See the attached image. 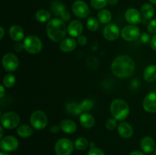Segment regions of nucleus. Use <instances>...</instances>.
Wrapping results in <instances>:
<instances>
[{"label":"nucleus","instance_id":"6ab92c4d","mask_svg":"<svg viewBox=\"0 0 156 155\" xmlns=\"http://www.w3.org/2000/svg\"><path fill=\"white\" fill-rule=\"evenodd\" d=\"M77 46V42L73 38H65L59 43V49L63 53H70Z\"/></svg>","mask_w":156,"mask_h":155},{"label":"nucleus","instance_id":"0eeeda50","mask_svg":"<svg viewBox=\"0 0 156 155\" xmlns=\"http://www.w3.org/2000/svg\"><path fill=\"white\" fill-rule=\"evenodd\" d=\"M20 123V117L16 112H7L1 116V124L7 129H14L18 126Z\"/></svg>","mask_w":156,"mask_h":155},{"label":"nucleus","instance_id":"aec40b11","mask_svg":"<svg viewBox=\"0 0 156 155\" xmlns=\"http://www.w3.org/2000/svg\"><path fill=\"white\" fill-rule=\"evenodd\" d=\"M60 129L66 134H73L77 130L76 122L71 119H63L59 123Z\"/></svg>","mask_w":156,"mask_h":155},{"label":"nucleus","instance_id":"5701e85b","mask_svg":"<svg viewBox=\"0 0 156 155\" xmlns=\"http://www.w3.org/2000/svg\"><path fill=\"white\" fill-rule=\"evenodd\" d=\"M155 14V9L152 5L149 3H145L141 8V15L145 20H149L152 18Z\"/></svg>","mask_w":156,"mask_h":155},{"label":"nucleus","instance_id":"473e14b6","mask_svg":"<svg viewBox=\"0 0 156 155\" xmlns=\"http://www.w3.org/2000/svg\"><path fill=\"white\" fill-rule=\"evenodd\" d=\"M80 107L82 109V112H88V111L91 110L93 107V102L89 99H85L83 100L80 103Z\"/></svg>","mask_w":156,"mask_h":155},{"label":"nucleus","instance_id":"dca6fc26","mask_svg":"<svg viewBox=\"0 0 156 155\" xmlns=\"http://www.w3.org/2000/svg\"><path fill=\"white\" fill-rule=\"evenodd\" d=\"M140 147L145 153H152L155 149V141L149 136L144 137L140 141Z\"/></svg>","mask_w":156,"mask_h":155},{"label":"nucleus","instance_id":"4468645a","mask_svg":"<svg viewBox=\"0 0 156 155\" xmlns=\"http://www.w3.org/2000/svg\"><path fill=\"white\" fill-rule=\"evenodd\" d=\"M142 15L136 9L130 8L125 12V19L133 25H136L142 21Z\"/></svg>","mask_w":156,"mask_h":155},{"label":"nucleus","instance_id":"58836bf2","mask_svg":"<svg viewBox=\"0 0 156 155\" xmlns=\"http://www.w3.org/2000/svg\"><path fill=\"white\" fill-rule=\"evenodd\" d=\"M78 43L81 46H84L87 43V38L85 36H83V35H81L78 37V40H77Z\"/></svg>","mask_w":156,"mask_h":155},{"label":"nucleus","instance_id":"423d86ee","mask_svg":"<svg viewBox=\"0 0 156 155\" xmlns=\"http://www.w3.org/2000/svg\"><path fill=\"white\" fill-rule=\"evenodd\" d=\"M74 145L71 140L66 138H62L56 141L54 147L56 155H70L73 151Z\"/></svg>","mask_w":156,"mask_h":155},{"label":"nucleus","instance_id":"49530a36","mask_svg":"<svg viewBox=\"0 0 156 155\" xmlns=\"http://www.w3.org/2000/svg\"><path fill=\"white\" fill-rule=\"evenodd\" d=\"M0 32H1V34H0V39L2 40L5 35V30H4V28H3L2 27H0Z\"/></svg>","mask_w":156,"mask_h":155},{"label":"nucleus","instance_id":"37998d69","mask_svg":"<svg viewBox=\"0 0 156 155\" xmlns=\"http://www.w3.org/2000/svg\"><path fill=\"white\" fill-rule=\"evenodd\" d=\"M0 91H1L0 97H1V98H2V97L5 96V90L4 85H1V87H0Z\"/></svg>","mask_w":156,"mask_h":155},{"label":"nucleus","instance_id":"09e8293b","mask_svg":"<svg viewBox=\"0 0 156 155\" xmlns=\"http://www.w3.org/2000/svg\"><path fill=\"white\" fill-rule=\"evenodd\" d=\"M89 146H90V147H91V148H93V147H94V142H91V143H90Z\"/></svg>","mask_w":156,"mask_h":155},{"label":"nucleus","instance_id":"f03ea898","mask_svg":"<svg viewBox=\"0 0 156 155\" xmlns=\"http://www.w3.org/2000/svg\"><path fill=\"white\" fill-rule=\"evenodd\" d=\"M67 27L66 23L59 18H53L47 24V34L53 42H61L65 39Z\"/></svg>","mask_w":156,"mask_h":155},{"label":"nucleus","instance_id":"a878e982","mask_svg":"<svg viewBox=\"0 0 156 155\" xmlns=\"http://www.w3.org/2000/svg\"><path fill=\"white\" fill-rule=\"evenodd\" d=\"M112 19V15L108 9H101L98 13V20L101 24H108Z\"/></svg>","mask_w":156,"mask_h":155},{"label":"nucleus","instance_id":"a211bd4d","mask_svg":"<svg viewBox=\"0 0 156 155\" xmlns=\"http://www.w3.org/2000/svg\"><path fill=\"white\" fill-rule=\"evenodd\" d=\"M9 36L12 40L20 42L24 37V30L18 25H12L9 28Z\"/></svg>","mask_w":156,"mask_h":155},{"label":"nucleus","instance_id":"cd10ccee","mask_svg":"<svg viewBox=\"0 0 156 155\" xmlns=\"http://www.w3.org/2000/svg\"><path fill=\"white\" fill-rule=\"evenodd\" d=\"M67 112L69 113L70 115H78L79 114H82V109L80 107V105L76 103H69L66 104V107Z\"/></svg>","mask_w":156,"mask_h":155},{"label":"nucleus","instance_id":"bb28decb","mask_svg":"<svg viewBox=\"0 0 156 155\" xmlns=\"http://www.w3.org/2000/svg\"><path fill=\"white\" fill-rule=\"evenodd\" d=\"M51 18L50 12L46 9H39L35 13V18L37 21L41 23H44L48 21Z\"/></svg>","mask_w":156,"mask_h":155},{"label":"nucleus","instance_id":"a18cd8bd","mask_svg":"<svg viewBox=\"0 0 156 155\" xmlns=\"http://www.w3.org/2000/svg\"><path fill=\"white\" fill-rule=\"evenodd\" d=\"M129 155H146L145 153L141 151H138V150H135V151H133L129 153Z\"/></svg>","mask_w":156,"mask_h":155},{"label":"nucleus","instance_id":"e433bc0d","mask_svg":"<svg viewBox=\"0 0 156 155\" xmlns=\"http://www.w3.org/2000/svg\"><path fill=\"white\" fill-rule=\"evenodd\" d=\"M140 39H141V41L143 43H148L149 41H151L150 36H149V33H143V34L140 36Z\"/></svg>","mask_w":156,"mask_h":155},{"label":"nucleus","instance_id":"f257e3e1","mask_svg":"<svg viewBox=\"0 0 156 155\" xmlns=\"http://www.w3.org/2000/svg\"><path fill=\"white\" fill-rule=\"evenodd\" d=\"M133 59L126 55L117 56L111 63V71L119 78H126L132 75L135 71Z\"/></svg>","mask_w":156,"mask_h":155},{"label":"nucleus","instance_id":"c03bdc74","mask_svg":"<svg viewBox=\"0 0 156 155\" xmlns=\"http://www.w3.org/2000/svg\"><path fill=\"white\" fill-rule=\"evenodd\" d=\"M118 2V0H108V3L111 6L116 5Z\"/></svg>","mask_w":156,"mask_h":155},{"label":"nucleus","instance_id":"20e7f679","mask_svg":"<svg viewBox=\"0 0 156 155\" xmlns=\"http://www.w3.org/2000/svg\"><path fill=\"white\" fill-rule=\"evenodd\" d=\"M24 49L30 54H37L41 51L43 43L41 40L34 35H30L27 36L23 41Z\"/></svg>","mask_w":156,"mask_h":155},{"label":"nucleus","instance_id":"f8f14e48","mask_svg":"<svg viewBox=\"0 0 156 155\" xmlns=\"http://www.w3.org/2000/svg\"><path fill=\"white\" fill-rule=\"evenodd\" d=\"M103 36L108 41L115 40L120 36V28L117 24H108L104 29Z\"/></svg>","mask_w":156,"mask_h":155},{"label":"nucleus","instance_id":"b1692460","mask_svg":"<svg viewBox=\"0 0 156 155\" xmlns=\"http://www.w3.org/2000/svg\"><path fill=\"white\" fill-rule=\"evenodd\" d=\"M51 11L56 16L61 17V15L66 11V9L65 5L61 2L57 1H53L51 3Z\"/></svg>","mask_w":156,"mask_h":155},{"label":"nucleus","instance_id":"ddd939ff","mask_svg":"<svg viewBox=\"0 0 156 155\" xmlns=\"http://www.w3.org/2000/svg\"><path fill=\"white\" fill-rule=\"evenodd\" d=\"M143 109L148 112H156V92H151L145 97L143 101Z\"/></svg>","mask_w":156,"mask_h":155},{"label":"nucleus","instance_id":"3c124183","mask_svg":"<svg viewBox=\"0 0 156 155\" xmlns=\"http://www.w3.org/2000/svg\"><path fill=\"white\" fill-rule=\"evenodd\" d=\"M150 2H152V4H156V0H149Z\"/></svg>","mask_w":156,"mask_h":155},{"label":"nucleus","instance_id":"864d4df0","mask_svg":"<svg viewBox=\"0 0 156 155\" xmlns=\"http://www.w3.org/2000/svg\"><path fill=\"white\" fill-rule=\"evenodd\" d=\"M153 155H155V154H153Z\"/></svg>","mask_w":156,"mask_h":155},{"label":"nucleus","instance_id":"9b49d317","mask_svg":"<svg viewBox=\"0 0 156 155\" xmlns=\"http://www.w3.org/2000/svg\"><path fill=\"white\" fill-rule=\"evenodd\" d=\"M19 142L18 140L12 135H8L1 139L0 147L5 152H13L18 149Z\"/></svg>","mask_w":156,"mask_h":155},{"label":"nucleus","instance_id":"4be33fe9","mask_svg":"<svg viewBox=\"0 0 156 155\" xmlns=\"http://www.w3.org/2000/svg\"><path fill=\"white\" fill-rule=\"evenodd\" d=\"M144 80L148 83H152L156 81V65H150L146 68L143 73Z\"/></svg>","mask_w":156,"mask_h":155},{"label":"nucleus","instance_id":"f704fd0d","mask_svg":"<svg viewBox=\"0 0 156 155\" xmlns=\"http://www.w3.org/2000/svg\"><path fill=\"white\" fill-rule=\"evenodd\" d=\"M147 30L150 33H156V19H152L148 23Z\"/></svg>","mask_w":156,"mask_h":155},{"label":"nucleus","instance_id":"de8ad7c7","mask_svg":"<svg viewBox=\"0 0 156 155\" xmlns=\"http://www.w3.org/2000/svg\"><path fill=\"white\" fill-rule=\"evenodd\" d=\"M0 138H1V139L2 138H3V134H4V131H3V126H0Z\"/></svg>","mask_w":156,"mask_h":155},{"label":"nucleus","instance_id":"2eb2a0df","mask_svg":"<svg viewBox=\"0 0 156 155\" xmlns=\"http://www.w3.org/2000/svg\"><path fill=\"white\" fill-rule=\"evenodd\" d=\"M68 33L73 37H79L83 31L82 23L79 20H73L67 27Z\"/></svg>","mask_w":156,"mask_h":155},{"label":"nucleus","instance_id":"8fccbe9b","mask_svg":"<svg viewBox=\"0 0 156 155\" xmlns=\"http://www.w3.org/2000/svg\"><path fill=\"white\" fill-rule=\"evenodd\" d=\"M0 155H10L9 153H8L7 152H5V151H2L0 153Z\"/></svg>","mask_w":156,"mask_h":155},{"label":"nucleus","instance_id":"ea45409f","mask_svg":"<svg viewBox=\"0 0 156 155\" xmlns=\"http://www.w3.org/2000/svg\"><path fill=\"white\" fill-rule=\"evenodd\" d=\"M23 49H24V45H23V43H21L20 42H17L14 45V50L16 52H21Z\"/></svg>","mask_w":156,"mask_h":155},{"label":"nucleus","instance_id":"c756f323","mask_svg":"<svg viewBox=\"0 0 156 155\" xmlns=\"http://www.w3.org/2000/svg\"><path fill=\"white\" fill-rule=\"evenodd\" d=\"M15 84V77L13 74L12 73H9V74H5L3 78V85L5 88H10L13 87Z\"/></svg>","mask_w":156,"mask_h":155},{"label":"nucleus","instance_id":"79ce46f5","mask_svg":"<svg viewBox=\"0 0 156 155\" xmlns=\"http://www.w3.org/2000/svg\"><path fill=\"white\" fill-rule=\"evenodd\" d=\"M59 129H60V127H59V126H53L50 128V132H51L52 133H57L59 131Z\"/></svg>","mask_w":156,"mask_h":155},{"label":"nucleus","instance_id":"c9c22d12","mask_svg":"<svg viewBox=\"0 0 156 155\" xmlns=\"http://www.w3.org/2000/svg\"><path fill=\"white\" fill-rule=\"evenodd\" d=\"M87 155H105V153L101 149L98 148V147H93V148H90Z\"/></svg>","mask_w":156,"mask_h":155},{"label":"nucleus","instance_id":"c85d7f7f","mask_svg":"<svg viewBox=\"0 0 156 155\" xmlns=\"http://www.w3.org/2000/svg\"><path fill=\"white\" fill-rule=\"evenodd\" d=\"M88 145L89 144H88V140L83 137L77 138L74 143L75 147L79 150H85L88 147Z\"/></svg>","mask_w":156,"mask_h":155},{"label":"nucleus","instance_id":"2f4dec72","mask_svg":"<svg viewBox=\"0 0 156 155\" xmlns=\"http://www.w3.org/2000/svg\"><path fill=\"white\" fill-rule=\"evenodd\" d=\"M91 7L96 10H101L108 4V0H91L90 1Z\"/></svg>","mask_w":156,"mask_h":155},{"label":"nucleus","instance_id":"412c9836","mask_svg":"<svg viewBox=\"0 0 156 155\" xmlns=\"http://www.w3.org/2000/svg\"><path fill=\"white\" fill-rule=\"evenodd\" d=\"M79 122L82 127L85 128V129H91L94 126L95 120H94V116L91 113L85 112L80 115Z\"/></svg>","mask_w":156,"mask_h":155},{"label":"nucleus","instance_id":"39448f33","mask_svg":"<svg viewBox=\"0 0 156 155\" xmlns=\"http://www.w3.org/2000/svg\"><path fill=\"white\" fill-rule=\"evenodd\" d=\"M47 116L43 111L36 110L30 117V122L32 127L36 130H42L47 125Z\"/></svg>","mask_w":156,"mask_h":155},{"label":"nucleus","instance_id":"6e6552de","mask_svg":"<svg viewBox=\"0 0 156 155\" xmlns=\"http://www.w3.org/2000/svg\"><path fill=\"white\" fill-rule=\"evenodd\" d=\"M122 38L128 42H132L140 37V30L138 27L133 24L125 26L120 33Z\"/></svg>","mask_w":156,"mask_h":155},{"label":"nucleus","instance_id":"393cba45","mask_svg":"<svg viewBox=\"0 0 156 155\" xmlns=\"http://www.w3.org/2000/svg\"><path fill=\"white\" fill-rule=\"evenodd\" d=\"M17 134L21 138H29L33 134V129L30 126H28V125H21L17 129Z\"/></svg>","mask_w":156,"mask_h":155},{"label":"nucleus","instance_id":"4c0bfd02","mask_svg":"<svg viewBox=\"0 0 156 155\" xmlns=\"http://www.w3.org/2000/svg\"><path fill=\"white\" fill-rule=\"evenodd\" d=\"M60 18H61V20H62L64 22H66V21H69L70 18H71V15H70V13L68 12V11H66V12L61 15Z\"/></svg>","mask_w":156,"mask_h":155},{"label":"nucleus","instance_id":"7ed1b4c3","mask_svg":"<svg viewBox=\"0 0 156 155\" xmlns=\"http://www.w3.org/2000/svg\"><path fill=\"white\" fill-rule=\"evenodd\" d=\"M110 109L112 116L118 121L124 120L127 118L129 113V105L122 99H116L113 100Z\"/></svg>","mask_w":156,"mask_h":155},{"label":"nucleus","instance_id":"72a5a7b5","mask_svg":"<svg viewBox=\"0 0 156 155\" xmlns=\"http://www.w3.org/2000/svg\"><path fill=\"white\" fill-rule=\"evenodd\" d=\"M117 127V119L113 118H109L106 122V128L108 130H114Z\"/></svg>","mask_w":156,"mask_h":155},{"label":"nucleus","instance_id":"f3484780","mask_svg":"<svg viewBox=\"0 0 156 155\" xmlns=\"http://www.w3.org/2000/svg\"><path fill=\"white\" fill-rule=\"evenodd\" d=\"M117 132L122 138H129L133 134V129L130 124L123 122L117 126Z\"/></svg>","mask_w":156,"mask_h":155},{"label":"nucleus","instance_id":"7c9ffc66","mask_svg":"<svg viewBox=\"0 0 156 155\" xmlns=\"http://www.w3.org/2000/svg\"><path fill=\"white\" fill-rule=\"evenodd\" d=\"M87 27L90 31H96L99 27V21L94 17H90L87 21Z\"/></svg>","mask_w":156,"mask_h":155},{"label":"nucleus","instance_id":"9d476101","mask_svg":"<svg viewBox=\"0 0 156 155\" xmlns=\"http://www.w3.org/2000/svg\"><path fill=\"white\" fill-rule=\"evenodd\" d=\"M2 66L6 71L12 72L18 68L19 60L15 54L12 53H6L2 58Z\"/></svg>","mask_w":156,"mask_h":155},{"label":"nucleus","instance_id":"a19ab883","mask_svg":"<svg viewBox=\"0 0 156 155\" xmlns=\"http://www.w3.org/2000/svg\"><path fill=\"white\" fill-rule=\"evenodd\" d=\"M150 46H151V48H152V50L156 51V33L153 36H152V39H151Z\"/></svg>","mask_w":156,"mask_h":155},{"label":"nucleus","instance_id":"1a4fd4ad","mask_svg":"<svg viewBox=\"0 0 156 155\" xmlns=\"http://www.w3.org/2000/svg\"><path fill=\"white\" fill-rule=\"evenodd\" d=\"M72 11L75 16L79 18H85L89 15L90 9L85 2L82 0H76L72 5Z\"/></svg>","mask_w":156,"mask_h":155},{"label":"nucleus","instance_id":"603ef678","mask_svg":"<svg viewBox=\"0 0 156 155\" xmlns=\"http://www.w3.org/2000/svg\"><path fill=\"white\" fill-rule=\"evenodd\" d=\"M154 154H155V155H156V147H155V150H154Z\"/></svg>","mask_w":156,"mask_h":155}]
</instances>
